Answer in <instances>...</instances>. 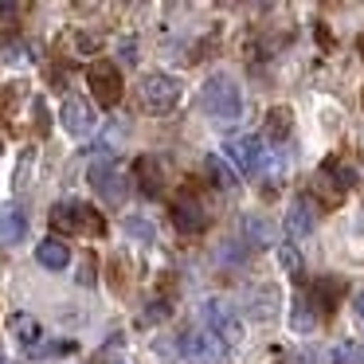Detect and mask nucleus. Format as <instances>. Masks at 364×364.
Listing matches in <instances>:
<instances>
[{
    "instance_id": "nucleus-21",
    "label": "nucleus",
    "mask_w": 364,
    "mask_h": 364,
    "mask_svg": "<svg viewBox=\"0 0 364 364\" xmlns=\"http://www.w3.org/2000/svg\"><path fill=\"white\" fill-rule=\"evenodd\" d=\"M333 364H364V345H353V341L337 345L333 348Z\"/></svg>"
},
{
    "instance_id": "nucleus-13",
    "label": "nucleus",
    "mask_w": 364,
    "mask_h": 364,
    "mask_svg": "<svg viewBox=\"0 0 364 364\" xmlns=\"http://www.w3.org/2000/svg\"><path fill=\"white\" fill-rule=\"evenodd\" d=\"M28 235V215L20 208H4L0 212V247H16Z\"/></svg>"
},
{
    "instance_id": "nucleus-14",
    "label": "nucleus",
    "mask_w": 364,
    "mask_h": 364,
    "mask_svg": "<svg viewBox=\"0 0 364 364\" xmlns=\"http://www.w3.org/2000/svg\"><path fill=\"white\" fill-rule=\"evenodd\" d=\"M36 262L48 267V270H63V267H71V251H67L63 239H43V243L36 247Z\"/></svg>"
},
{
    "instance_id": "nucleus-10",
    "label": "nucleus",
    "mask_w": 364,
    "mask_h": 364,
    "mask_svg": "<svg viewBox=\"0 0 364 364\" xmlns=\"http://www.w3.org/2000/svg\"><path fill=\"white\" fill-rule=\"evenodd\" d=\"M173 228L184 235H200L208 228V208H200L196 200H176L173 208Z\"/></svg>"
},
{
    "instance_id": "nucleus-18",
    "label": "nucleus",
    "mask_w": 364,
    "mask_h": 364,
    "mask_svg": "<svg viewBox=\"0 0 364 364\" xmlns=\"http://www.w3.org/2000/svg\"><path fill=\"white\" fill-rule=\"evenodd\" d=\"M290 126H294V114L286 110V106H274L270 118H267V137L270 141H282V137L290 134Z\"/></svg>"
},
{
    "instance_id": "nucleus-5",
    "label": "nucleus",
    "mask_w": 364,
    "mask_h": 364,
    "mask_svg": "<svg viewBox=\"0 0 364 364\" xmlns=\"http://www.w3.org/2000/svg\"><path fill=\"white\" fill-rule=\"evenodd\" d=\"M90 184H95V192L106 204H122L126 192H129V181L118 173L114 161H95V165H90Z\"/></svg>"
},
{
    "instance_id": "nucleus-3",
    "label": "nucleus",
    "mask_w": 364,
    "mask_h": 364,
    "mask_svg": "<svg viewBox=\"0 0 364 364\" xmlns=\"http://www.w3.org/2000/svg\"><path fill=\"white\" fill-rule=\"evenodd\" d=\"M181 95H184V82L176 79V75L157 71V75H145V82H141V102L149 114H168L181 102Z\"/></svg>"
},
{
    "instance_id": "nucleus-19",
    "label": "nucleus",
    "mask_w": 364,
    "mask_h": 364,
    "mask_svg": "<svg viewBox=\"0 0 364 364\" xmlns=\"http://www.w3.org/2000/svg\"><path fill=\"white\" fill-rule=\"evenodd\" d=\"M204 173H208V181H212L215 188H235V168H228L220 157H208L204 161Z\"/></svg>"
},
{
    "instance_id": "nucleus-11",
    "label": "nucleus",
    "mask_w": 364,
    "mask_h": 364,
    "mask_svg": "<svg viewBox=\"0 0 364 364\" xmlns=\"http://www.w3.org/2000/svg\"><path fill=\"white\" fill-rule=\"evenodd\" d=\"M317 215H314V204L309 200H294L290 208H286V235L294 239V243H301V239L314 231Z\"/></svg>"
},
{
    "instance_id": "nucleus-6",
    "label": "nucleus",
    "mask_w": 364,
    "mask_h": 364,
    "mask_svg": "<svg viewBox=\"0 0 364 364\" xmlns=\"http://www.w3.org/2000/svg\"><path fill=\"white\" fill-rule=\"evenodd\" d=\"M90 90H95V98H98V106H106V110H110V106H118L122 102V75H118V67L114 63H95L90 67Z\"/></svg>"
},
{
    "instance_id": "nucleus-25",
    "label": "nucleus",
    "mask_w": 364,
    "mask_h": 364,
    "mask_svg": "<svg viewBox=\"0 0 364 364\" xmlns=\"http://www.w3.org/2000/svg\"><path fill=\"white\" fill-rule=\"evenodd\" d=\"M20 12V4H0V16H16Z\"/></svg>"
},
{
    "instance_id": "nucleus-20",
    "label": "nucleus",
    "mask_w": 364,
    "mask_h": 364,
    "mask_svg": "<svg viewBox=\"0 0 364 364\" xmlns=\"http://www.w3.org/2000/svg\"><path fill=\"white\" fill-rule=\"evenodd\" d=\"M278 262H282V270H286V274H294V278L306 270V267H301V255H298V247H294V243H278Z\"/></svg>"
},
{
    "instance_id": "nucleus-27",
    "label": "nucleus",
    "mask_w": 364,
    "mask_h": 364,
    "mask_svg": "<svg viewBox=\"0 0 364 364\" xmlns=\"http://www.w3.org/2000/svg\"><path fill=\"white\" fill-rule=\"evenodd\" d=\"M0 364H4V360H0Z\"/></svg>"
},
{
    "instance_id": "nucleus-8",
    "label": "nucleus",
    "mask_w": 364,
    "mask_h": 364,
    "mask_svg": "<svg viewBox=\"0 0 364 364\" xmlns=\"http://www.w3.org/2000/svg\"><path fill=\"white\" fill-rule=\"evenodd\" d=\"M228 157L239 173H255V168L267 161V145L251 134H239V137H228Z\"/></svg>"
},
{
    "instance_id": "nucleus-22",
    "label": "nucleus",
    "mask_w": 364,
    "mask_h": 364,
    "mask_svg": "<svg viewBox=\"0 0 364 364\" xmlns=\"http://www.w3.org/2000/svg\"><path fill=\"white\" fill-rule=\"evenodd\" d=\"M4 59H9V63H28V43L4 40Z\"/></svg>"
},
{
    "instance_id": "nucleus-24",
    "label": "nucleus",
    "mask_w": 364,
    "mask_h": 364,
    "mask_svg": "<svg viewBox=\"0 0 364 364\" xmlns=\"http://www.w3.org/2000/svg\"><path fill=\"white\" fill-rule=\"evenodd\" d=\"M353 314H356V321L364 325V290H360V294H356V298H353Z\"/></svg>"
},
{
    "instance_id": "nucleus-12",
    "label": "nucleus",
    "mask_w": 364,
    "mask_h": 364,
    "mask_svg": "<svg viewBox=\"0 0 364 364\" xmlns=\"http://www.w3.org/2000/svg\"><path fill=\"white\" fill-rule=\"evenodd\" d=\"M134 173H137V188H141L145 196H161V192H165V176H161L157 157H141L134 165Z\"/></svg>"
},
{
    "instance_id": "nucleus-7",
    "label": "nucleus",
    "mask_w": 364,
    "mask_h": 364,
    "mask_svg": "<svg viewBox=\"0 0 364 364\" xmlns=\"http://www.w3.org/2000/svg\"><path fill=\"white\" fill-rule=\"evenodd\" d=\"M51 223H55L59 231H82V228L102 231V220H98L95 208L75 204V200H67V204H55V208H51Z\"/></svg>"
},
{
    "instance_id": "nucleus-16",
    "label": "nucleus",
    "mask_w": 364,
    "mask_h": 364,
    "mask_svg": "<svg viewBox=\"0 0 364 364\" xmlns=\"http://www.w3.org/2000/svg\"><path fill=\"white\" fill-rule=\"evenodd\" d=\"M290 329L294 333H314L317 329V309H314V298H298L290 309Z\"/></svg>"
},
{
    "instance_id": "nucleus-15",
    "label": "nucleus",
    "mask_w": 364,
    "mask_h": 364,
    "mask_svg": "<svg viewBox=\"0 0 364 364\" xmlns=\"http://www.w3.org/2000/svg\"><path fill=\"white\" fill-rule=\"evenodd\" d=\"M9 329H12V337H16L24 348H36V345H40V337H43V325L36 321L32 314H12L9 317Z\"/></svg>"
},
{
    "instance_id": "nucleus-1",
    "label": "nucleus",
    "mask_w": 364,
    "mask_h": 364,
    "mask_svg": "<svg viewBox=\"0 0 364 364\" xmlns=\"http://www.w3.org/2000/svg\"><path fill=\"white\" fill-rule=\"evenodd\" d=\"M204 114L215 126H231V122L243 118V90H239V82L228 79V75H212L204 82Z\"/></svg>"
},
{
    "instance_id": "nucleus-4",
    "label": "nucleus",
    "mask_w": 364,
    "mask_h": 364,
    "mask_svg": "<svg viewBox=\"0 0 364 364\" xmlns=\"http://www.w3.org/2000/svg\"><path fill=\"white\" fill-rule=\"evenodd\" d=\"M181 353L188 364H223L228 360V348L212 337L208 329H188L181 337Z\"/></svg>"
},
{
    "instance_id": "nucleus-2",
    "label": "nucleus",
    "mask_w": 364,
    "mask_h": 364,
    "mask_svg": "<svg viewBox=\"0 0 364 364\" xmlns=\"http://www.w3.org/2000/svg\"><path fill=\"white\" fill-rule=\"evenodd\" d=\"M200 321H204V329L212 333L223 348H235L239 341H243V321H239L235 306L223 301V298H208L204 306H200Z\"/></svg>"
},
{
    "instance_id": "nucleus-23",
    "label": "nucleus",
    "mask_w": 364,
    "mask_h": 364,
    "mask_svg": "<svg viewBox=\"0 0 364 364\" xmlns=\"http://www.w3.org/2000/svg\"><path fill=\"white\" fill-rule=\"evenodd\" d=\"M126 231H129V235H137L141 243H149V239H153V223H145V220H126Z\"/></svg>"
},
{
    "instance_id": "nucleus-9",
    "label": "nucleus",
    "mask_w": 364,
    "mask_h": 364,
    "mask_svg": "<svg viewBox=\"0 0 364 364\" xmlns=\"http://www.w3.org/2000/svg\"><path fill=\"white\" fill-rule=\"evenodd\" d=\"M59 122H63V129H67L71 137H82V134H90V129H95V106H90L87 98L71 95V98H63Z\"/></svg>"
},
{
    "instance_id": "nucleus-26",
    "label": "nucleus",
    "mask_w": 364,
    "mask_h": 364,
    "mask_svg": "<svg viewBox=\"0 0 364 364\" xmlns=\"http://www.w3.org/2000/svg\"><path fill=\"white\" fill-rule=\"evenodd\" d=\"M0 153H4V141H0Z\"/></svg>"
},
{
    "instance_id": "nucleus-17",
    "label": "nucleus",
    "mask_w": 364,
    "mask_h": 364,
    "mask_svg": "<svg viewBox=\"0 0 364 364\" xmlns=\"http://www.w3.org/2000/svg\"><path fill=\"white\" fill-rule=\"evenodd\" d=\"M243 235L251 239V243H259V247L278 243V239H274V223L262 220V215H243Z\"/></svg>"
}]
</instances>
